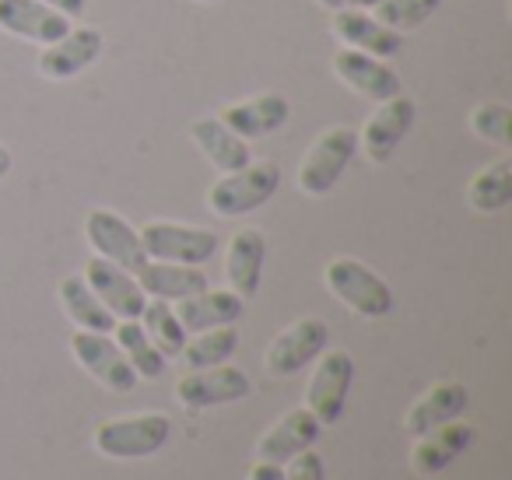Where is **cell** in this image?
<instances>
[{"label": "cell", "instance_id": "obj_1", "mask_svg": "<svg viewBox=\"0 0 512 480\" xmlns=\"http://www.w3.org/2000/svg\"><path fill=\"white\" fill-rule=\"evenodd\" d=\"M323 281H327L330 295L337 302L348 305L355 316L362 319H379L386 312H393V291L390 284L379 274H372L362 260H351V256H337L323 270Z\"/></svg>", "mask_w": 512, "mask_h": 480}, {"label": "cell", "instance_id": "obj_2", "mask_svg": "<svg viewBox=\"0 0 512 480\" xmlns=\"http://www.w3.org/2000/svg\"><path fill=\"white\" fill-rule=\"evenodd\" d=\"M281 169L274 162H249L235 172H225L218 183L207 190V207L218 218H239V214L256 211L260 204L278 193Z\"/></svg>", "mask_w": 512, "mask_h": 480}, {"label": "cell", "instance_id": "obj_3", "mask_svg": "<svg viewBox=\"0 0 512 480\" xmlns=\"http://www.w3.org/2000/svg\"><path fill=\"white\" fill-rule=\"evenodd\" d=\"M172 435V421L165 414L113 417L95 428V449L109 459H141L158 452Z\"/></svg>", "mask_w": 512, "mask_h": 480}, {"label": "cell", "instance_id": "obj_4", "mask_svg": "<svg viewBox=\"0 0 512 480\" xmlns=\"http://www.w3.org/2000/svg\"><path fill=\"white\" fill-rule=\"evenodd\" d=\"M358 155V130L351 127H334L306 151L299 165V190L309 197H323L337 186V179L344 176V169L351 165V158Z\"/></svg>", "mask_w": 512, "mask_h": 480}, {"label": "cell", "instance_id": "obj_5", "mask_svg": "<svg viewBox=\"0 0 512 480\" xmlns=\"http://www.w3.org/2000/svg\"><path fill=\"white\" fill-rule=\"evenodd\" d=\"M355 379V361L348 351H323L306 389V407L320 424H337L348 403V389Z\"/></svg>", "mask_w": 512, "mask_h": 480}, {"label": "cell", "instance_id": "obj_6", "mask_svg": "<svg viewBox=\"0 0 512 480\" xmlns=\"http://www.w3.org/2000/svg\"><path fill=\"white\" fill-rule=\"evenodd\" d=\"M137 235H141L144 253L162 263H190V267H200L218 249V235L214 232L190 228V225H172V221H151Z\"/></svg>", "mask_w": 512, "mask_h": 480}, {"label": "cell", "instance_id": "obj_7", "mask_svg": "<svg viewBox=\"0 0 512 480\" xmlns=\"http://www.w3.org/2000/svg\"><path fill=\"white\" fill-rule=\"evenodd\" d=\"M414 116H418V106H414V99H407L404 92L379 102V109L365 120L362 134H358V148L365 151V158L376 165L390 162L393 151L400 148V141L411 134Z\"/></svg>", "mask_w": 512, "mask_h": 480}, {"label": "cell", "instance_id": "obj_8", "mask_svg": "<svg viewBox=\"0 0 512 480\" xmlns=\"http://www.w3.org/2000/svg\"><path fill=\"white\" fill-rule=\"evenodd\" d=\"M330 330L323 319H299L288 330H281L267 347V372L274 379H288V375L302 372L306 365H313L323 351H327Z\"/></svg>", "mask_w": 512, "mask_h": 480}, {"label": "cell", "instance_id": "obj_9", "mask_svg": "<svg viewBox=\"0 0 512 480\" xmlns=\"http://www.w3.org/2000/svg\"><path fill=\"white\" fill-rule=\"evenodd\" d=\"M71 351L78 358V365L85 368L92 379H99L113 393H130L137 386V372L130 368V361L123 358V351L106 337V333L78 330L71 337Z\"/></svg>", "mask_w": 512, "mask_h": 480}, {"label": "cell", "instance_id": "obj_10", "mask_svg": "<svg viewBox=\"0 0 512 480\" xmlns=\"http://www.w3.org/2000/svg\"><path fill=\"white\" fill-rule=\"evenodd\" d=\"M249 396V375L235 365H211L193 368L190 375L176 382V400L190 410L218 407V403H235Z\"/></svg>", "mask_w": 512, "mask_h": 480}, {"label": "cell", "instance_id": "obj_11", "mask_svg": "<svg viewBox=\"0 0 512 480\" xmlns=\"http://www.w3.org/2000/svg\"><path fill=\"white\" fill-rule=\"evenodd\" d=\"M85 235H88V242L99 249L102 260L116 263V267H123L127 274H137V270L148 263V253H144V246H141V235H137L120 214L102 211V207L92 211L85 218Z\"/></svg>", "mask_w": 512, "mask_h": 480}, {"label": "cell", "instance_id": "obj_12", "mask_svg": "<svg viewBox=\"0 0 512 480\" xmlns=\"http://www.w3.org/2000/svg\"><path fill=\"white\" fill-rule=\"evenodd\" d=\"M334 74L341 78V85H348L351 92L376 102V106L400 95V74L393 67H386V60L348 50V46L334 53Z\"/></svg>", "mask_w": 512, "mask_h": 480}, {"label": "cell", "instance_id": "obj_13", "mask_svg": "<svg viewBox=\"0 0 512 480\" xmlns=\"http://www.w3.org/2000/svg\"><path fill=\"white\" fill-rule=\"evenodd\" d=\"M102 57V32L99 29H67L57 43L39 53V74L46 81H71Z\"/></svg>", "mask_w": 512, "mask_h": 480}, {"label": "cell", "instance_id": "obj_14", "mask_svg": "<svg viewBox=\"0 0 512 480\" xmlns=\"http://www.w3.org/2000/svg\"><path fill=\"white\" fill-rule=\"evenodd\" d=\"M85 281L116 319H137L144 309V302H148L144 291H141V284H137V277L127 274L123 267H116V263L102 260V256L88 260Z\"/></svg>", "mask_w": 512, "mask_h": 480}, {"label": "cell", "instance_id": "obj_15", "mask_svg": "<svg viewBox=\"0 0 512 480\" xmlns=\"http://www.w3.org/2000/svg\"><path fill=\"white\" fill-rule=\"evenodd\" d=\"M0 29L36 46H50L67 36L71 18L46 8L43 0H0Z\"/></svg>", "mask_w": 512, "mask_h": 480}, {"label": "cell", "instance_id": "obj_16", "mask_svg": "<svg viewBox=\"0 0 512 480\" xmlns=\"http://www.w3.org/2000/svg\"><path fill=\"white\" fill-rule=\"evenodd\" d=\"M330 29L341 39V46L369 53V57H376V60L400 57V50H404V36L386 29L383 22H376L369 11H334Z\"/></svg>", "mask_w": 512, "mask_h": 480}, {"label": "cell", "instance_id": "obj_17", "mask_svg": "<svg viewBox=\"0 0 512 480\" xmlns=\"http://www.w3.org/2000/svg\"><path fill=\"white\" fill-rule=\"evenodd\" d=\"M218 120L225 123L232 134H239L242 141H249V137H271L288 123V99L278 92L253 95V99H246V102L225 106Z\"/></svg>", "mask_w": 512, "mask_h": 480}, {"label": "cell", "instance_id": "obj_18", "mask_svg": "<svg viewBox=\"0 0 512 480\" xmlns=\"http://www.w3.org/2000/svg\"><path fill=\"white\" fill-rule=\"evenodd\" d=\"M320 428L323 424L309 414V407H299L292 414H285L264 438L256 445V459H264V463H288L292 456L299 452L313 449L316 438H320Z\"/></svg>", "mask_w": 512, "mask_h": 480}, {"label": "cell", "instance_id": "obj_19", "mask_svg": "<svg viewBox=\"0 0 512 480\" xmlns=\"http://www.w3.org/2000/svg\"><path fill=\"white\" fill-rule=\"evenodd\" d=\"M267 242L260 228H239L228 242L225 256V277L239 298H253L260 291V274H264Z\"/></svg>", "mask_w": 512, "mask_h": 480}, {"label": "cell", "instance_id": "obj_20", "mask_svg": "<svg viewBox=\"0 0 512 480\" xmlns=\"http://www.w3.org/2000/svg\"><path fill=\"white\" fill-rule=\"evenodd\" d=\"M470 438H474V428L463 424L460 417L442 424V428L425 431V435H418V442H414V449H411V466L421 473V477L442 473L463 449H467Z\"/></svg>", "mask_w": 512, "mask_h": 480}, {"label": "cell", "instance_id": "obj_21", "mask_svg": "<svg viewBox=\"0 0 512 480\" xmlns=\"http://www.w3.org/2000/svg\"><path fill=\"white\" fill-rule=\"evenodd\" d=\"M467 400H470L467 386H460V382H439V386H432L411 410H407V417H404L407 435L418 438V435H425V431L456 421V417L467 410Z\"/></svg>", "mask_w": 512, "mask_h": 480}, {"label": "cell", "instance_id": "obj_22", "mask_svg": "<svg viewBox=\"0 0 512 480\" xmlns=\"http://www.w3.org/2000/svg\"><path fill=\"white\" fill-rule=\"evenodd\" d=\"M242 316V298L235 291H211L204 288L200 295L179 298L176 319L186 333H204L214 326H232Z\"/></svg>", "mask_w": 512, "mask_h": 480}, {"label": "cell", "instance_id": "obj_23", "mask_svg": "<svg viewBox=\"0 0 512 480\" xmlns=\"http://www.w3.org/2000/svg\"><path fill=\"white\" fill-rule=\"evenodd\" d=\"M190 137H193V144L204 151L207 162H211L214 169L221 172V176L253 162V151H249V144L242 141L239 134H232V130H228L225 123L218 120V116H207V120L193 123Z\"/></svg>", "mask_w": 512, "mask_h": 480}, {"label": "cell", "instance_id": "obj_24", "mask_svg": "<svg viewBox=\"0 0 512 480\" xmlns=\"http://www.w3.org/2000/svg\"><path fill=\"white\" fill-rule=\"evenodd\" d=\"M137 284H141L144 295L165 298V302H179V298L200 295L207 288V274L200 267H190V263H144L137 270Z\"/></svg>", "mask_w": 512, "mask_h": 480}, {"label": "cell", "instance_id": "obj_25", "mask_svg": "<svg viewBox=\"0 0 512 480\" xmlns=\"http://www.w3.org/2000/svg\"><path fill=\"white\" fill-rule=\"evenodd\" d=\"M60 305H64V312L71 316V323H78L81 330L109 333L116 326V316L99 302V295H95L85 277H78V274L60 281Z\"/></svg>", "mask_w": 512, "mask_h": 480}, {"label": "cell", "instance_id": "obj_26", "mask_svg": "<svg viewBox=\"0 0 512 480\" xmlns=\"http://www.w3.org/2000/svg\"><path fill=\"white\" fill-rule=\"evenodd\" d=\"M467 204L474 207L477 214H495L512 204V162L509 158L488 165V169H481L474 179H470Z\"/></svg>", "mask_w": 512, "mask_h": 480}, {"label": "cell", "instance_id": "obj_27", "mask_svg": "<svg viewBox=\"0 0 512 480\" xmlns=\"http://www.w3.org/2000/svg\"><path fill=\"white\" fill-rule=\"evenodd\" d=\"M144 319V333H148V340L158 347V351L165 354V358H176L179 351H183L186 344V330L183 323L176 319V309H172L165 298H155V302H144L141 316Z\"/></svg>", "mask_w": 512, "mask_h": 480}, {"label": "cell", "instance_id": "obj_28", "mask_svg": "<svg viewBox=\"0 0 512 480\" xmlns=\"http://www.w3.org/2000/svg\"><path fill=\"white\" fill-rule=\"evenodd\" d=\"M113 330H116V337H120V344H116V347H120L123 358L130 361V368H134L137 375H144V379H158V375L165 372V354L151 344L141 323H134V319H123V323L113 326Z\"/></svg>", "mask_w": 512, "mask_h": 480}, {"label": "cell", "instance_id": "obj_29", "mask_svg": "<svg viewBox=\"0 0 512 480\" xmlns=\"http://www.w3.org/2000/svg\"><path fill=\"white\" fill-rule=\"evenodd\" d=\"M239 347V333H235V326H214V330H204L200 337L186 340L183 351H179V358L193 368H211V365H225L228 358H232V351Z\"/></svg>", "mask_w": 512, "mask_h": 480}, {"label": "cell", "instance_id": "obj_30", "mask_svg": "<svg viewBox=\"0 0 512 480\" xmlns=\"http://www.w3.org/2000/svg\"><path fill=\"white\" fill-rule=\"evenodd\" d=\"M439 8H442V0H379L376 8H372L376 11L372 18L404 36V32H411V29H421Z\"/></svg>", "mask_w": 512, "mask_h": 480}, {"label": "cell", "instance_id": "obj_31", "mask_svg": "<svg viewBox=\"0 0 512 480\" xmlns=\"http://www.w3.org/2000/svg\"><path fill=\"white\" fill-rule=\"evenodd\" d=\"M470 130L495 148H512V109L502 102H484L470 113Z\"/></svg>", "mask_w": 512, "mask_h": 480}, {"label": "cell", "instance_id": "obj_32", "mask_svg": "<svg viewBox=\"0 0 512 480\" xmlns=\"http://www.w3.org/2000/svg\"><path fill=\"white\" fill-rule=\"evenodd\" d=\"M285 480H323V459H320V452L306 449V452H299V456L288 459Z\"/></svg>", "mask_w": 512, "mask_h": 480}, {"label": "cell", "instance_id": "obj_33", "mask_svg": "<svg viewBox=\"0 0 512 480\" xmlns=\"http://www.w3.org/2000/svg\"><path fill=\"white\" fill-rule=\"evenodd\" d=\"M327 11H372L379 0H316Z\"/></svg>", "mask_w": 512, "mask_h": 480}, {"label": "cell", "instance_id": "obj_34", "mask_svg": "<svg viewBox=\"0 0 512 480\" xmlns=\"http://www.w3.org/2000/svg\"><path fill=\"white\" fill-rule=\"evenodd\" d=\"M46 8L60 11L64 18H81L88 11V0H43Z\"/></svg>", "mask_w": 512, "mask_h": 480}, {"label": "cell", "instance_id": "obj_35", "mask_svg": "<svg viewBox=\"0 0 512 480\" xmlns=\"http://www.w3.org/2000/svg\"><path fill=\"white\" fill-rule=\"evenodd\" d=\"M249 480H285V470L278 463H264V459H256L249 466Z\"/></svg>", "mask_w": 512, "mask_h": 480}, {"label": "cell", "instance_id": "obj_36", "mask_svg": "<svg viewBox=\"0 0 512 480\" xmlns=\"http://www.w3.org/2000/svg\"><path fill=\"white\" fill-rule=\"evenodd\" d=\"M8 172H11V151L0 144V179L8 176Z\"/></svg>", "mask_w": 512, "mask_h": 480}, {"label": "cell", "instance_id": "obj_37", "mask_svg": "<svg viewBox=\"0 0 512 480\" xmlns=\"http://www.w3.org/2000/svg\"><path fill=\"white\" fill-rule=\"evenodd\" d=\"M200 4H221V0H200Z\"/></svg>", "mask_w": 512, "mask_h": 480}]
</instances>
